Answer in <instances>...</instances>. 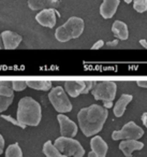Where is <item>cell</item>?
Instances as JSON below:
<instances>
[{"label": "cell", "mask_w": 147, "mask_h": 157, "mask_svg": "<svg viewBox=\"0 0 147 157\" xmlns=\"http://www.w3.org/2000/svg\"><path fill=\"white\" fill-rule=\"evenodd\" d=\"M108 116V111L99 105L83 108L77 113V121L82 132L86 137H92L102 130Z\"/></svg>", "instance_id": "1"}, {"label": "cell", "mask_w": 147, "mask_h": 157, "mask_svg": "<svg viewBox=\"0 0 147 157\" xmlns=\"http://www.w3.org/2000/svg\"><path fill=\"white\" fill-rule=\"evenodd\" d=\"M16 120L24 128L26 126H38L42 120L41 105L31 97H24L20 100Z\"/></svg>", "instance_id": "2"}, {"label": "cell", "mask_w": 147, "mask_h": 157, "mask_svg": "<svg viewBox=\"0 0 147 157\" xmlns=\"http://www.w3.org/2000/svg\"><path fill=\"white\" fill-rule=\"evenodd\" d=\"M85 23L81 17L72 16L63 25L59 26L55 31V38L59 42H68L72 39H77L84 31Z\"/></svg>", "instance_id": "3"}, {"label": "cell", "mask_w": 147, "mask_h": 157, "mask_svg": "<svg viewBox=\"0 0 147 157\" xmlns=\"http://www.w3.org/2000/svg\"><path fill=\"white\" fill-rule=\"evenodd\" d=\"M54 146L66 156L72 157H83L85 154V150L82 144L77 140L68 137H59L55 140Z\"/></svg>", "instance_id": "4"}, {"label": "cell", "mask_w": 147, "mask_h": 157, "mask_svg": "<svg viewBox=\"0 0 147 157\" xmlns=\"http://www.w3.org/2000/svg\"><path fill=\"white\" fill-rule=\"evenodd\" d=\"M48 99H50L54 109L58 113H68V112H70L72 110L71 101H70L66 90L61 86L52 88L50 94H48Z\"/></svg>", "instance_id": "5"}, {"label": "cell", "mask_w": 147, "mask_h": 157, "mask_svg": "<svg viewBox=\"0 0 147 157\" xmlns=\"http://www.w3.org/2000/svg\"><path fill=\"white\" fill-rule=\"evenodd\" d=\"M117 93V85L113 81H102L98 82L93 85L91 90L93 98L96 100H101L103 102L105 101H113L115 99Z\"/></svg>", "instance_id": "6"}, {"label": "cell", "mask_w": 147, "mask_h": 157, "mask_svg": "<svg viewBox=\"0 0 147 157\" xmlns=\"http://www.w3.org/2000/svg\"><path fill=\"white\" fill-rule=\"evenodd\" d=\"M144 136V130L142 127L136 125L134 122H129L120 130H115L112 132V139L117 140H138Z\"/></svg>", "instance_id": "7"}, {"label": "cell", "mask_w": 147, "mask_h": 157, "mask_svg": "<svg viewBox=\"0 0 147 157\" xmlns=\"http://www.w3.org/2000/svg\"><path fill=\"white\" fill-rule=\"evenodd\" d=\"M57 121L59 123L60 127V135L61 137L74 138L77 133V125L70 120L65 114H58L57 115Z\"/></svg>", "instance_id": "8"}, {"label": "cell", "mask_w": 147, "mask_h": 157, "mask_svg": "<svg viewBox=\"0 0 147 157\" xmlns=\"http://www.w3.org/2000/svg\"><path fill=\"white\" fill-rule=\"evenodd\" d=\"M36 21L41 26L53 28L56 25V11L54 9H44L41 10L36 15Z\"/></svg>", "instance_id": "9"}, {"label": "cell", "mask_w": 147, "mask_h": 157, "mask_svg": "<svg viewBox=\"0 0 147 157\" xmlns=\"http://www.w3.org/2000/svg\"><path fill=\"white\" fill-rule=\"evenodd\" d=\"M119 3L120 0H103V2L100 6V15L104 20L112 18L118 9Z\"/></svg>", "instance_id": "10"}, {"label": "cell", "mask_w": 147, "mask_h": 157, "mask_svg": "<svg viewBox=\"0 0 147 157\" xmlns=\"http://www.w3.org/2000/svg\"><path fill=\"white\" fill-rule=\"evenodd\" d=\"M1 37H2L3 45H5L6 50H15L16 48H18V45H20L23 40L18 33L11 30L3 31L1 33Z\"/></svg>", "instance_id": "11"}, {"label": "cell", "mask_w": 147, "mask_h": 157, "mask_svg": "<svg viewBox=\"0 0 147 157\" xmlns=\"http://www.w3.org/2000/svg\"><path fill=\"white\" fill-rule=\"evenodd\" d=\"M143 147L144 143L138 140H123L119 143V150L126 157H132V153L135 151H141Z\"/></svg>", "instance_id": "12"}, {"label": "cell", "mask_w": 147, "mask_h": 157, "mask_svg": "<svg viewBox=\"0 0 147 157\" xmlns=\"http://www.w3.org/2000/svg\"><path fill=\"white\" fill-rule=\"evenodd\" d=\"M69 96L76 98L81 94H83L85 90V81H66L65 82V88Z\"/></svg>", "instance_id": "13"}, {"label": "cell", "mask_w": 147, "mask_h": 157, "mask_svg": "<svg viewBox=\"0 0 147 157\" xmlns=\"http://www.w3.org/2000/svg\"><path fill=\"white\" fill-rule=\"evenodd\" d=\"M90 147L95 154H97L98 156L105 157L106 153H107L108 146L107 143L102 139L100 136H95L92 137V139L90 140Z\"/></svg>", "instance_id": "14"}, {"label": "cell", "mask_w": 147, "mask_h": 157, "mask_svg": "<svg viewBox=\"0 0 147 157\" xmlns=\"http://www.w3.org/2000/svg\"><path fill=\"white\" fill-rule=\"evenodd\" d=\"M58 6V0H28V7L32 11L44 9H55Z\"/></svg>", "instance_id": "15"}, {"label": "cell", "mask_w": 147, "mask_h": 157, "mask_svg": "<svg viewBox=\"0 0 147 157\" xmlns=\"http://www.w3.org/2000/svg\"><path fill=\"white\" fill-rule=\"evenodd\" d=\"M133 97L129 94H123L120 96V98L117 100V102L114 105V115L116 117H121L125 113L126 109H127V105H129L132 101Z\"/></svg>", "instance_id": "16"}, {"label": "cell", "mask_w": 147, "mask_h": 157, "mask_svg": "<svg viewBox=\"0 0 147 157\" xmlns=\"http://www.w3.org/2000/svg\"><path fill=\"white\" fill-rule=\"evenodd\" d=\"M112 33L117 39L119 40H127L129 38V30H128V26L125 22L123 21H115L112 25Z\"/></svg>", "instance_id": "17"}, {"label": "cell", "mask_w": 147, "mask_h": 157, "mask_svg": "<svg viewBox=\"0 0 147 157\" xmlns=\"http://www.w3.org/2000/svg\"><path fill=\"white\" fill-rule=\"evenodd\" d=\"M27 86L32 90H43V92H47V90H52V82L51 81H44V80H29L26 81Z\"/></svg>", "instance_id": "18"}, {"label": "cell", "mask_w": 147, "mask_h": 157, "mask_svg": "<svg viewBox=\"0 0 147 157\" xmlns=\"http://www.w3.org/2000/svg\"><path fill=\"white\" fill-rule=\"evenodd\" d=\"M43 153L46 157H68L66 155L61 154L54 146V143H52L51 141H46L43 144Z\"/></svg>", "instance_id": "19"}, {"label": "cell", "mask_w": 147, "mask_h": 157, "mask_svg": "<svg viewBox=\"0 0 147 157\" xmlns=\"http://www.w3.org/2000/svg\"><path fill=\"white\" fill-rule=\"evenodd\" d=\"M14 90L11 81H0V96L13 97Z\"/></svg>", "instance_id": "20"}, {"label": "cell", "mask_w": 147, "mask_h": 157, "mask_svg": "<svg viewBox=\"0 0 147 157\" xmlns=\"http://www.w3.org/2000/svg\"><path fill=\"white\" fill-rule=\"evenodd\" d=\"M6 157H23V151L18 143L10 144L6 150Z\"/></svg>", "instance_id": "21"}, {"label": "cell", "mask_w": 147, "mask_h": 157, "mask_svg": "<svg viewBox=\"0 0 147 157\" xmlns=\"http://www.w3.org/2000/svg\"><path fill=\"white\" fill-rule=\"evenodd\" d=\"M133 8L138 13H144L147 11V0H132Z\"/></svg>", "instance_id": "22"}, {"label": "cell", "mask_w": 147, "mask_h": 157, "mask_svg": "<svg viewBox=\"0 0 147 157\" xmlns=\"http://www.w3.org/2000/svg\"><path fill=\"white\" fill-rule=\"evenodd\" d=\"M13 102V97H6L0 96V113L7 111V109Z\"/></svg>", "instance_id": "23"}, {"label": "cell", "mask_w": 147, "mask_h": 157, "mask_svg": "<svg viewBox=\"0 0 147 157\" xmlns=\"http://www.w3.org/2000/svg\"><path fill=\"white\" fill-rule=\"evenodd\" d=\"M12 87L15 92H22L28 86H27L26 81H13L12 82Z\"/></svg>", "instance_id": "24"}, {"label": "cell", "mask_w": 147, "mask_h": 157, "mask_svg": "<svg viewBox=\"0 0 147 157\" xmlns=\"http://www.w3.org/2000/svg\"><path fill=\"white\" fill-rule=\"evenodd\" d=\"M1 117H2L3 120L7 121V122H10L11 124H13V125H15V126H18V127H21V128L24 129V127H23L22 125L18 123V121L15 120V118H13L11 115H5V114H2V115H1Z\"/></svg>", "instance_id": "25"}, {"label": "cell", "mask_w": 147, "mask_h": 157, "mask_svg": "<svg viewBox=\"0 0 147 157\" xmlns=\"http://www.w3.org/2000/svg\"><path fill=\"white\" fill-rule=\"evenodd\" d=\"M96 84V82H92V81H85V90L83 92V94H88L91 90H92L93 85Z\"/></svg>", "instance_id": "26"}, {"label": "cell", "mask_w": 147, "mask_h": 157, "mask_svg": "<svg viewBox=\"0 0 147 157\" xmlns=\"http://www.w3.org/2000/svg\"><path fill=\"white\" fill-rule=\"evenodd\" d=\"M103 45H104L103 40H99V41H97L92 46H91V48H92V50H99V48H101Z\"/></svg>", "instance_id": "27"}, {"label": "cell", "mask_w": 147, "mask_h": 157, "mask_svg": "<svg viewBox=\"0 0 147 157\" xmlns=\"http://www.w3.org/2000/svg\"><path fill=\"white\" fill-rule=\"evenodd\" d=\"M3 150H5V139L1 135H0V154H2Z\"/></svg>", "instance_id": "28"}, {"label": "cell", "mask_w": 147, "mask_h": 157, "mask_svg": "<svg viewBox=\"0 0 147 157\" xmlns=\"http://www.w3.org/2000/svg\"><path fill=\"white\" fill-rule=\"evenodd\" d=\"M136 84H138L140 87L142 88H147V80H143V81H138L136 82Z\"/></svg>", "instance_id": "29"}, {"label": "cell", "mask_w": 147, "mask_h": 157, "mask_svg": "<svg viewBox=\"0 0 147 157\" xmlns=\"http://www.w3.org/2000/svg\"><path fill=\"white\" fill-rule=\"evenodd\" d=\"M142 122L144 124V126L147 128V112H144L142 115Z\"/></svg>", "instance_id": "30"}, {"label": "cell", "mask_w": 147, "mask_h": 157, "mask_svg": "<svg viewBox=\"0 0 147 157\" xmlns=\"http://www.w3.org/2000/svg\"><path fill=\"white\" fill-rule=\"evenodd\" d=\"M138 42H140V44L143 46V48H146V50H147V41H146V40H145V39H141Z\"/></svg>", "instance_id": "31"}, {"label": "cell", "mask_w": 147, "mask_h": 157, "mask_svg": "<svg viewBox=\"0 0 147 157\" xmlns=\"http://www.w3.org/2000/svg\"><path fill=\"white\" fill-rule=\"evenodd\" d=\"M112 107H113L112 101H105V102H104V108H105V109H108V108H112Z\"/></svg>", "instance_id": "32"}, {"label": "cell", "mask_w": 147, "mask_h": 157, "mask_svg": "<svg viewBox=\"0 0 147 157\" xmlns=\"http://www.w3.org/2000/svg\"><path fill=\"white\" fill-rule=\"evenodd\" d=\"M5 48V45H3V41H2V37L0 35V50H3Z\"/></svg>", "instance_id": "33"}, {"label": "cell", "mask_w": 147, "mask_h": 157, "mask_svg": "<svg viewBox=\"0 0 147 157\" xmlns=\"http://www.w3.org/2000/svg\"><path fill=\"white\" fill-rule=\"evenodd\" d=\"M88 157H101V156H98L97 154H95V153H93L92 151H91V152H89Z\"/></svg>", "instance_id": "34"}, {"label": "cell", "mask_w": 147, "mask_h": 157, "mask_svg": "<svg viewBox=\"0 0 147 157\" xmlns=\"http://www.w3.org/2000/svg\"><path fill=\"white\" fill-rule=\"evenodd\" d=\"M108 45H117L118 44V41L117 40H115V41H112V42H108Z\"/></svg>", "instance_id": "35"}, {"label": "cell", "mask_w": 147, "mask_h": 157, "mask_svg": "<svg viewBox=\"0 0 147 157\" xmlns=\"http://www.w3.org/2000/svg\"><path fill=\"white\" fill-rule=\"evenodd\" d=\"M125 2L127 3V5H129V3L132 2V0H125Z\"/></svg>", "instance_id": "36"}]
</instances>
